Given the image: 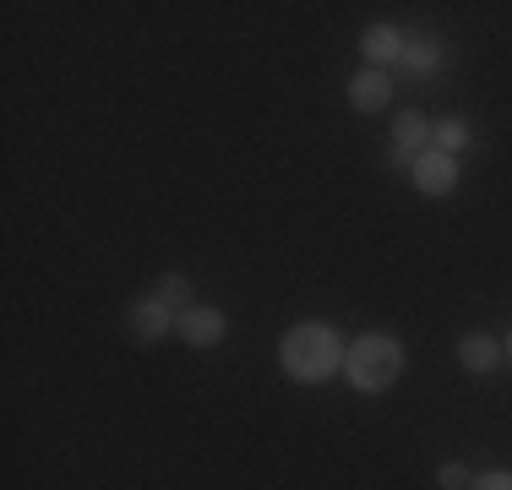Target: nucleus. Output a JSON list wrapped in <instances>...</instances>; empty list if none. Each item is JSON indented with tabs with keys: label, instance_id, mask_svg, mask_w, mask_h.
Returning a JSON list of instances; mask_svg holds the SVG:
<instances>
[{
	"label": "nucleus",
	"instance_id": "nucleus-9",
	"mask_svg": "<svg viewBox=\"0 0 512 490\" xmlns=\"http://www.w3.org/2000/svg\"><path fill=\"white\" fill-rule=\"evenodd\" d=\"M360 55L371 60V71H382L387 60H404V39H398V28H387V22H376V28H365V39H360Z\"/></svg>",
	"mask_w": 512,
	"mask_h": 490
},
{
	"label": "nucleus",
	"instance_id": "nucleus-11",
	"mask_svg": "<svg viewBox=\"0 0 512 490\" xmlns=\"http://www.w3.org/2000/svg\"><path fill=\"white\" fill-rule=\"evenodd\" d=\"M153 294L169 305V311H186V305H191V278H186V273H164Z\"/></svg>",
	"mask_w": 512,
	"mask_h": 490
},
{
	"label": "nucleus",
	"instance_id": "nucleus-2",
	"mask_svg": "<svg viewBox=\"0 0 512 490\" xmlns=\"http://www.w3.org/2000/svg\"><path fill=\"white\" fill-rule=\"evenodd\" d=\"M344 376H349V387H360V392H387L404 376V343L387 338V333L355 338L344 354Z\"/></svg>",
	"mask_w": 512,
	"mask_h": 490
},
{
	"label": "nucleus",
	"instance_id": "nucleus-13",
	"mask_svg": "<svg viewBox=\"0 0 512 490\" xmlns=\"http://www.w3.org/2000/svg\"><path fill=\"white\" fill-rule=\"evenodd\" d=\"M436 485H442V490H469L474 480H469L463 463H442V469H436Z\"/></svg>",
	"mask_w": 512,
	"mask_h": 490
},
{
	"label": "nucleus",
	"instance_id": "nucleus-7",
	"mask_svg": "<svg viewBox=\"0 0 512 490\" xmlns=\"http://www.w3.org/2000/svg\"><path fill=\"white\" fill-rule=\"evenodd\" d=\"M425 142H431V120H425L420 109H398V115H393V147H398V153H409V158H420Z\"/></svg>",
	"mask_w": 512,
	"mask_h": 490
},
{
	"label": "nucleus",
	"instance_id": "nucleus-14",
	"mask_svg": "<svg viewBox=\"0 0 512 490\" xmlns=\"http://www.w3.org/2000/svg\"><path fill=\"white\" fill-rule=\"evenodd\" d=\"M469 490H512V474L507 469H491V474H480Z\"/></svg>",
	"mask_w": 512,
	"mask_h": 490
},
{
	"label": "nucleus",
	"instance_id": "nucleus-6",
	"mask_svg": "<svg viewBox=\"0 0 512 490\" xmlns=\"http://www.w3.org/2000/svg\"><path fill=\"white\" fill-rule=\"evenodd\" d=\"M387 98H393V82H387V71H360V77H349V104H355L360 115H376V109H387Z\"/></svg>",
	"mask_w": 512,
	"mask_h": 490
},
{
	"label": "nucleus",
	"instance_id": "nucleus-5",
	"mask_svg": "<svg viewBox=\"0 0 512 490\" xmlns=\"http://www.w3.org/2000/svg\"><path fill=\"white\" fill-rule=\"evenodd\" d=\"M175 316H180V311H169V305L158 300V294H142V300L131 305L126 322H131V333H137L142 343H158V338L169 333V327H175Z\"/></svg>",
	"mask_w": 512,
	"mask_h": 490
},
{
	"label": "nucleus",
	"instance_id": "nucleus-15",
	"mask_svg": "<svg viewBox=\"0 0 512 490\" xmlns=\"http://www.w3.org/2000/svg\"><path fill=\"white\" fill-rule=\"evenodd\" d=\"M502 354H507V360H512V338H507V343H502Z\"/></svg>",
	"mask_w": 512,
	"mask_h": 490
},
{
	"label": "nucleus",
	"instance_id": "nucleus-1",
	"mask_svg": "<svg viewBox=\"0 0 512 490\" xmlns=\"http://www.w3.org/2000/svg\"><path fill=\"white\" fill-rule=\"evenodd\" d=\"M344 338L322 322H300L278 338V365H284L289 382H327V376L344 371Z\"/></svg>",
	"mask_w": 512,
	"mask_h": 490
},
{
	"label": "nucleus",
	"instance_id": "nucleus-10",
	"mask_svg": "<svg viewBox=\"0 0 512 490\" xmlns=\"http://www.w3.org/2000/svg\"><path fill=\"white\" fill-rule=\"evenodd\" d=\"M431 142H436V153H447V158H458L463 147H469V120H436L431 126Z\"/></svg>",
	"mask_w": 512,
	"mask_h": 490
},
{
	"label": "nucleus",
	"instance_id": "nucleus-4",
	"mask_svg": "<svg viewBox=\"0 0 512 490\" xmlns=\"http://www.w3.org/2000/svg\"><path fill=\"white\" fill-rule=\"evenodd\" d=\"M409 175H414V186H420L425 196H447V191L458 186V158H447V153H436V147H425V153L409 164Z\"/></svg>",
	"mask_w": 512,
	"mask_h": 490
},
{
	"label": "nucleus",
	"instance_id": "nucleus-8",
	"mask_svg": "<svg viewBox=\"0 0 512 490\" xmlns=\"http://www.w3.org/2000/svg\"><path fill=\"white\" fill-rule=\"evenodd\" d=\"M458 360H463V371L485 376V371H496V365H502L507 354H502V343H496L491 333H469V338L458 343Z\"/></svg>",
	"mask_w": 512,
	"mask_h": 490
},
{
	"label": "nucleus",
	"instance_id": "nucleus-3",
	"mask_svg": "<svg viewBox=\"0 0 512 490\" xmlns=\"http://www.w3.org/2000/svg\"><path fill=\"white\" fill-rule=\"evenodd\" d=\"M175 333L186 338L191 349H213V343H224L229 322H224V311H218V305H186V311L175 316Z\"/></svg>",
	"mask_w": 512,
	"mask_h": 490
},
{
	"label": "nucleus",
	"instance_id": "nucleus-12",
	"mask_svg": "<svg viewBox=\"0 0 512 490\" xmlns=\"http://www.w3.org/2000/svg\"><path fill=\"white\" fill-rule=\"evenodd\" d=\"M404 66L409 71H436V44H404Z\"/></svg>",
	"mask_w": 512,
	"mask_h": 490
}]
</instances>
